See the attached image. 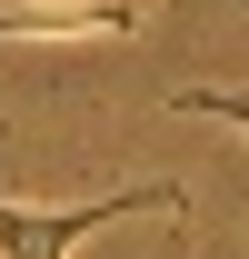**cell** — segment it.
Instances as JSON below:
<instances>
[{
    "label": "cell",
    "mask_w": 249,
    "mask_h": 259,
    "mask_svg": "<svg viewBox=\"0 0 249 259\" xmlns=\"http://www.w3.org/2000/svg\"><path fill=\"white\" fill-rule=\"evenodd\" d=\"M130 209H159V220H180V209H189V190L150 180V190H100V199H80V209H20V199H0V259H70L90 229L130 220Z\"/></svg>",
    "instance_id": "6da1fadb"
},
{
    "label": "cell",
    "mask_w": 249,
    "mask_h": 259,
    "mask_svg": "<svg viewBox=\"0 0 249 259\" xmlns=\"http://www.w3.org/2000/svg\"><path fill=\"white\" fill-rule=\"evenodd\" d=\"M159 0H20L0 10V40H130Z\"/></svg>",
    "instance_id": "7a4b0ae2"
},
{
    "label": "cell",
    "mask_w": 249,
    "mask_h": 259,
    "mask_svg": "<svg viewBox=\"0 0 249 259\" xmlns=\"http://www.w3.org/2000/svg\"><path fill=\"white\" fill-rule=\"evenodd\" d=\"M180 110H199V120H219V130L249 140V100H239V90H180Z\"/></svg>",
    "instance_id": "3957f363"
}]
</instances>
